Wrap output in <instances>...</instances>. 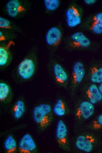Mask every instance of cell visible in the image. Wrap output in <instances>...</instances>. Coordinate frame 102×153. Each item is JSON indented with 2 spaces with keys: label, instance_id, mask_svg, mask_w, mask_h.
<instances>
[{
  "label": "cell",
  "instance_id": "4",
  "mask_svg": "<svg viewBox=\"0 0 102 153\" xmlns=\"http://www.w3.org/2000/svg\"><path fill=\"white\" fill-rule=\"evenodd\" d=\"M95 142V139L91 135H81L77 137L75 144L76 147L79 150L89 153L93 150Z\"/></svg>",
  "mask_w": 102,
  "mask_h": 153
},
{
  "label": "cell",
  "instance_id": "1",
  "mask_svg": "<svg viewBox=\"0 0 102 153\" xmlns=\"http://www.w3.org/2000/svg\"><path fill=\"white\" fill-rule=\"evenodd\" d=\"M33 117L34 122L40 129H45L50 125L52 119L51 105L44 103L35 106L33 111Z\"/></svg>",
  "mask_w": 102,
  "mask_h": 153
},
{
  "label": "cell",
  "instance_id": "20",
  "mask_svg": "<svg viewBox=\"0 0 102 153\" xmlns=\"http://www.w3.org/2000/svg\"><path fill=\"white\" fill-rule=\"evenodd\" d=\"M9 54L8 50L4 47H0V66H3L8 62Z\"/></svg>",
  "mask_w": 102,
  "mask_h": 153
},
{
  "label": "cell",
  "instance_id": "11",
  "mask_svg": "<svg viewBox=\"0 0 102 153\" xmlns=\"http://www.w3.org/2000/svg\"><path fill=\"white\" fill-rule=\"evenodd\" d=\"M85 74L84 67L83 63L80 61L76 62L73 66L72 73V82L74 84L81 83Z\"/></svg>",
  "mask_w": 102,
  "mask_h": 153
},
{
  "label": "cell",
  "instance_id": "2",
  "mask_svg": "<svg viewBox=\"0 0 102 153\" xmlns=\"http://www.w3.org/2000/svg\"><path fill=\"white\" fill-rule=\"evenodd\" d=\"M35 66L33 61L31 59L26 58L19 64L17 68L19 76L25 80L30 79L33 75Z\"/></svg>",
  "mask_w": 102,
  "mask_h": 153
},
{
  "label": "cell",
  "instance_id": "6",
  "mask_svg": "<svg viewBox=\"0 0 102 153\" xmlns=\"http://www.w3.org/2000/svg\"><path fill=\"white\" fill-rule=\"evenodd\" d=\"M66 23L70 28H74L79 25L81 22L80 11L75 6L72 5L66 10Z\"/></svg>",
  "mask_w": 102,
  "mask_h": 153
},
{
  "label": "cell",
  "instance_id": "21",
  "mask_svg": "<svg viewBox=\"0 0 102 153\" xmlns=\"http://www.w3.org/2000/svg\"><path fill=\"white\" fill-rule=\"evenodd\" d=\"M44 3L46 9L50 11H53L59 7V1L58 0H44Z\"/></svg>",
  "mask_w": 102,
  "mask_h": 153
},
{
  "label": "cell",
  "instance_id": "15",
  "mask_svg": "<svg viewBox=\"0 0 102 153\" xmlns=\"http://www.w3.org/2000/svg\"><path fill=\"white\" fill-rule=\"evenodd\" d=\"M25 110L24 102L21 99H19L16 102L13 108V115L16 119H20L23 115Z\"/></svg>",
  "mask_w": 102,
  "mask_h": 153
},
{
  "label": "cell",
  "instance_id": "18",
  "mask_svg": "<svg viewBox=\"0 0 102 153\" xmlns=\"http://www.w3.org/2000/svg\"><path fill=\"white\" fill-rule=\"evenodd\" d=\"M53 111L57 116L62 117L64 116L66 113V108L64 101L61 99L56 101L53 107Z\"/></svg>",
  "mask_w": 102,
  "mask_h": 153
},
{
  "label": "cell",
  "instance_id": "5",
  "mask_svg": "<svg viewBox=\"0 0 102 153\" xmlns=\"http://www.w3.org/2000/svg\"><path fill=\"white\" fill-rule=\"evenodd\" d=\"M94 108L93 104L89 101H83L79 105L75 113V116L79 120H86L93 114Z\"/></svg>",
  "mask_w": 102,
  "mask_h": 153
},
{
  "label": "cell",
  "instance_id": "12",
  "mask_svg": "<svg viewBox=\"0 0 102 153\" xmlns=\"http://www.w3.org/2000/svg\"><path fill=\"white\" fill-rule=\"evenodd\" d=\"M86 94L89 101L95 104L102 100V95L96 84L90 85L86 91Z\"/></svg>",
  "mask_w": 102,
  "mask_h": 153
},
{
  "label": "cell",
  "instance_id": "9",
  "mask_svg": "<svg viewBox=\"0 0 102 153\" xmlns=\"http://www.w3.org/2000/svg\"><path fill=\"white\" fill-rule=\"evenodd\" d=\"M62 38V34L60 30L56 27L50 28L47 31L45 37V41L49 45L55 46L58 45Z\"/></svg>",
  "mask_w": 102,
  "mask_h": 153
},
{
  "label": "cell",
  "instance_id": "23",
  "mask_svg": "<svg viewBox=\"0 0 102 153\" xmlns=\"http://www.w3.org/2000/svg\"><path fill=\"white\" fill-rule=\"evenodd\" d=\"M10 23L6 19L0 17V27L3 28H8L10 27Z\"/></svg>",
  "mask_w": 102,
  "mask_h": 153
},
{
  "label": "cell",
  "instance_id": "22",
  "mask_svg": "<svg viewBox=\"0 0 102 153\" xmlns=\"http://www.w3.org/2000/svg\"><path fill=\"white\" fill-rule=\"evenodd\" d=\"M91 128L95 130L102 128V114L98 116L92 123Z\"/></svg>",
  "mask_w": 102,
  "mask_h": 153
},
{
  "label": "cell",
  "instance_id": "19",
  "mask_svg": "<svg viewBox=\"0 0 102 153\" xmlns=\"http://www.w3.org/2000/svg\"><path fill=\"white\" fill-rule=\"evenodd\" d=\"M11 90L9 86L6 83H0V100L1 102H6L10 97Z\"/></svg>",
  "mask_w": 102,
  "mask_h": 153
},
{
  "label": "cell",
  "instance_id": "3",
  "mask_svg": "<svg viewBox=\"0 0 102 153\" xmlns=\"http://www.w3.org/2000/svg\"><path fill=\"white\" fill-rule=\"evenodd\" d=\"M55 137L60 147L64 150H67L69 147L68 130L65 124L61 119L59 120L57 122Z\"/></svg>",
  "mask_w": 102,
  "mask_h": 153
},
{
  "label": "cell",
  "instance_id": "10",
  "mask_svg": "<svg viewBox=\"0 0 102 153\" xmlns=\"http://www.w3.org/2000/svg\"><path fill=\"white\" fill-rule=\"evenodd\" d=\"M25 8L17 0H11L6 5V9L8 15L12 17H15L25 10Z\"/></svg>",
  "mask_w": 102,
  "mask_h": 153
},
{
  "label": "cell",
  "instance_id": "8",
  "mask_svg": "<svg viewBox=\"0 0 102 153\" xmlns=\"http://www.w3.org/2000/svg\"><path fill=\"white\" fill-rule=\"evenodd\" d=\"M70 45L74 47L86 48L91 44L89 39L82 32H76L70 36Z\"/></svg>",
  "mask_w": 102,
  "mask_h": 153
},
{
  "label": "cell",
  "instance_id": "24",
  "mask_svg": "<svg viewBox=\"0 0 102 153\" xmlns=\"http://www.w3.org/2000/svg\"><path fill=\"white\" fill-rule=\"evenodd\" d=\"M84 3L87 5H91L95 3L96 2V0H84Z\"/></svg>",
  "mask_w": 102,
  "mask_h": 153
},
{
  "label": "cell",
  "instance_id": "17",
  "mask_svg": "<svg viewBox=\"0 0 102 153\" xmlns=\"http://www.w3.org/2000/svg\"><path fill=\"white\" fill-rule=\"evenodd\" d=\"M4 145L6 152L7 153H13L16 151V142L11 134L9 135L7 137L4 142Z\"/></svg>",
  "mask_w": 102,
  "mask_h": 153
},
{
  "label": "cell",
  "instance_id": "7",
  "mask_svg": "<svg viewBox=\"0 0 102 153\" xmlns=\"http://www.w3.org/2000/svg\"><path fill=\"white\" fill-rule=\"evenodd\" d=\"M36 149V144L31 135L28 133L24 134L19 142V152L21 153H33Z\"/></svg>",
  "mask_w": 102,
  "mask_h": 153
},
{
  "label": "cell",
  "instance_id": "14",
  "mask_svg": "<svg viewBox=\"0 0 102 153\" xmlns=\"http://www.w3.org/2000/svg\"><path fill=\"white\" fill-rule=\"evenodd\" d=\"M53 69L57 82L61 84L65 83L68 79V75L62 67L59 64L57 63L54 65Z\"/></svg>",
  "mask_w": 102,
  "mask_h": 153
},
{
  "label": "cell",
  "instance_id": "13",
  "mask_svg": "<svg viewBox=\"0 0 102 153\" xmlns=\"http://www.w3.org/2000/svg\"><path fill=\"white\" fill-rule=\"evenodd\" d=\"M89 29L94 33H102V11L95 14L92 18L89 25Z\"/></svg>",
  "mask_w": 102,
  "mask_h": 153
},
{
  "label": "cell",
  "instance_id": "25",
  "mask_svg": "<svg viewBox=\"0 0 102 153\" xmlns=\"http://www.w3.org/2000/svg\"><path fill=\"white\" fill-rule=\"evenodd\" d=\"M98 89L102 95V82L99 84L98 86Z\"/></svg>",
  "mask_w": 102,
  "mask_h": 153
},
{
  "label": "cell",
  "instance_id": "16",
  "mask_svg": "<svg viewBox=\"0 0 102 153\" xmlns=\"http://www.w3.org/2000/svg\"><path fill=\"white\" fill-rule=\"evenodd\" d=\"M90 76V81L93 83L100 84L102 82V67H91Z\"/></svg>",
  "mask_w": 102,
  "mask_h": 153
}]
</instances>
